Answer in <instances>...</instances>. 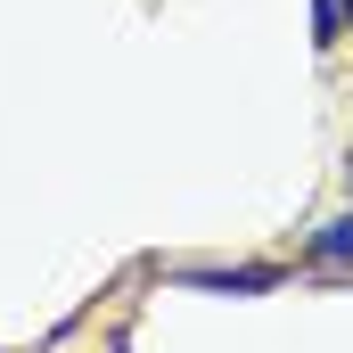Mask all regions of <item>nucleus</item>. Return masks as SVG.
Listing matches in <instances>:
<instances>
[{
	"label": "nucleus",
	"mask_w": 353,
	"mask_h": 353,
	"mask_svg": "<svg viewBox=\"0 0 353 353\" xmlns=\"http://www.w3.org/2000/svg\"><path fill=\"white\" fill-rule=\"evenodd\" d=\"M337 17H345V25H353V0H337Z\"/></svg>",
	"instance_id": "20e7f679"
},
{
	"label": "nucleus",
	"mask_w": 353,
	"mask_h": 353,
	"mask_svg": "<svg viewBox=\"0 0 353 353\" xmlns=\"http://www.w3.org/2000/svg\"><path fill=\"white\" fill-rule=\"evenodd\" d=\"M312 41H321V50H337V41H345V17H337V0H312Z\"/></svg>",
	"instance_id": "7ed1b4c3"
},
{
	"label": "nucleus",
	"mask_w": 353,
	"mask_h": 353,
	"mask_svg": "<svg viewBox=\"0 0 353 353\" xmlns=\"http://www.w3.org/2000/svg\"><path fill=\"white\" fill-rule=\"evenodd\" d=\"M312 255H321L329 271L353 263V214H337V222H321V230H312Z\"/></svg>",
	"instance_id": "f03ea898"
},
{
	"label": "nucleus",
	"mask_w": 353,
	"mask_h": 353,
	"mask_svg": "<svg viewBox=\"0 0 353 353\" xmlns=\"http://www.w3.org/2000/svg\"><path fill=\"white\" fill-rule=\"evenodd\" d=\"M345 189H353V165H345Z\"/></svg>",
	"instance_id": "39448f33"
},
{
	"label": "nucleus",
	"mask_w": 353,
	"mask_h": 353,
	"mask_svg": "<svg viewBox=\"0 0 353 353\" xmlns=\"http://www.w3.org/2000/svg\"><path fill=\"white\" fill-rule=\"evenodd\" d=\"M181 288H205V296H263V288H279V271H271V263H247V271H181Z\"/></svg>",
	"instance_id": "f257e3e1"
}]
</instances>
